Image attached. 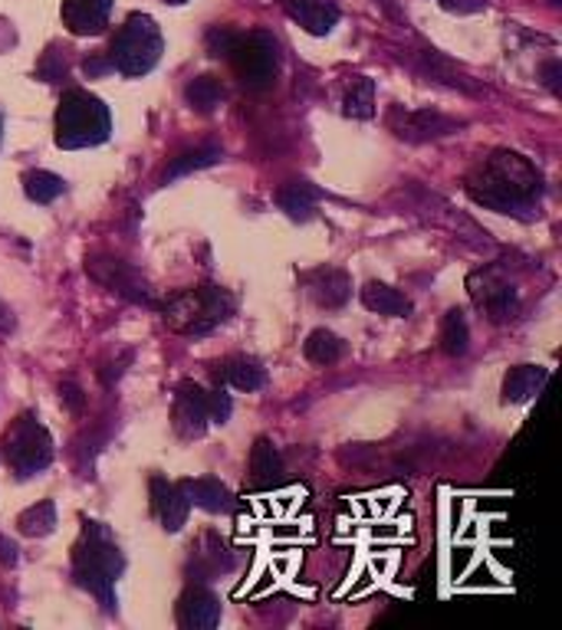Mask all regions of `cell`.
Masks as SVG:
<instances>
[{"instance_id": "7c38bea8", "label": "cell", "mask_w": 562, "mask_h": 630, "mask_svg": "<svg viewBox=\"0 0 562 630\" xmlns=\"http://www.w3.org/2000/svg\"><path fill=\"white\" fill-rule=\"evenodd\" d=\"M149 489H152V510H155L162 529L165 532H178L188 523V510H191V502L184 496V486L181 483H168L162 476H152Z\"/></svg>"}, {"instance_id": "4fadbf2b", "label": "cell", "mask_w": 562, "mask_h": 630, "mask_svg": "<svg viewBox=\"0 0 562 630\" xmlns=\"http://www.w3.org/2000/svg\"><path fill=\"white\" fill-rule=\"evenodd\" d=\"M60 17L73 37H99L108 27L112 0H63Z\"/></svg>"}, {"instance_id": "d6a6232c", "label": "cell", "mask_w": 562, "mask_h": 630, "mask_svg": "<svg viewBox=\"0 0 562 630\" xmlns=\"http://www.w3.org/2000/svg\"><path fill=\"white\" fill-rule=\"evenodd\" d=\"M437 4L451 14H477L490 4V0H437Z\"/></svg>"}, {"instance_id": "277c9868", "label": "cell", "mask_w": 562, "mask_h": 630, "mask_svg": "<svg viewBox=\"0 0 562 630\" xmlns=\"http://www.w3.org/2000/svg\"><path fill=\"white\" fill-rule=\"evenodd\" d=\"M238 309V299L223 286H194L184 293H175L162 306V319L178 335H207L217 325H223Z\"/></svg>"}, {"instance_id": "83f0119b", "label": "cell", "mask_w": 562, "mask_h": 630, "mask_svg": "<svg viewBox=\"0 0 562 630\" xmlns=\"http://www.w3.org/2000/svg\"><path fill=\"white\" fill-rule=\"evenodd\" d=\"M184 99H188V105L194 108V112H214L217 105H220V99H223V86L214 79V76H197V79H191L188 86H184Z\"/></svg>"}, {"instance_id": "8992f818", "label": "cell", "mask_w": 562, "mask_h": 630, "mask_svg": "<svg viewBox=\"0 0 562 630\" xmlns=\"http://www.w3.org/2000/svg\"><path fill=\"white\" fill-rule=\"evenodd\" d=\"M234 404L231 395H223V388L207 391L197 382H181L175 391V408H171V424L181 437L194 440L207 430V424H223L231 417Z\"/></svg>"}, {"instance_id": "5b68a950", "label": "cell", "mask_w": 562, "mask_h": 630, "mask_svg": "<svg viewBox=\"0 0 562 630\" xmlns=\"http://www.w3.org/2000/svg\"><path fill=\"white\" fill-rule=\"evenodd\" d=\"M162 50H165V40H162L158 24L149 14H132L116 30V37H112L105 56H108V66L116 73H123L129 79H142L158 66Z\"/></svg>"}, {"instance_id": "9a60e30c", "label": "cell", "mask_w": 562, "mask_h": 630, "mask_svg": "<svg viewBox=\"0 0 562 630\" xmlns=\"http://www.w3.org/2000/svg\"><path fill=\"white\" fill-rule=\"evenodd\" d=\"M286 11L312 37H325L340 24V4L335 0H286Z\"/></svg>"}, {"instance_id": "f1b7e54d", "label": "cell", "mask_w": 562, "mask_h": 630, "mask_svg": "<svg viewBox=\"0 0 562 630\" xmlns=\"http://www.w3.org/2000/svg\"><path fill=\"white\" fill-rule=\"evenodd\" d=\"M66 191V181L53 171H27L24 175V194L34 204H53Z\"/></svg>"}, {"instance_id": "44dd1931", "label": "cell", "mask_w": 562, "mask_h": 630, "mask_svg": "<svg viewBox=\"0 0 562 630\" xmlns=\"http://www.w3.org/2000/svg\"><path fill=\"white\" fill-rule=\"evenodd\" d=\"M362 306H366L369 312L392 316V319L411 316V299H408L401 290H395V286H388V283H375V280L362 286Z\"/></svg>"}, {"instance_id": "30bf717a", "label": "cell", "mask_w": 562, "mask_h": 630, "mask_svg": "<svg viewBox=\"0 0 562 630\" xmlns=\"http://www.w3.org/2000/svg\"><path fill=\"white\" fill-rule=\"evenodd\" d=\"M388 129L405 142H431V139L451 136L458 129V121L440 115V112H431V108H401V105H395L388 112Z\"/></svg>"}, {"instance_id": "ab89813d", "label": "cell", "mask_w": 562, "mask_h": 630, "mask_svg": "<svg viewBox=\"0 0 562 630\" xmlns=\"http://www.w3.org/2000/svg\"><path fill=\"white\" fill-rule=\"evenodd\" d=\"M549 4H559V0H549Z\"/></svg>"}, {"instance_id": "4dcf8cb0", "label": "cell", "mask_w": 562, "mask_h": 630, "mask_svg": "<svg viewBox=\"0 0 562 630\" xmlns=\"http://www.w3.org/2000/svg\"><path fill=\"white\" fill-rule=\"evenodd\" d=\"M37 76H40L43 82H60V79H66V50L60 53V47H50V50L43 53V60L37 63Z\"/></svg>"}, {"instance_id": "52a82bcc", "label": "cell", "mask_w": 562, "mask_h": 630, "mask_svg": "<svg viewBox=\"0 0 562 630\" xmlns=\"http://www.w3.org/2000/svg\"><path fill=\"white\" fill-rule=\"evenodd\" d=\"M53 437L34 414H21L4 434V460L21 479L43 473L53 463Z\"/></svg>"}, {"instance_id": "ac0fdd59", "label": "cell", "mask_w": 562, "mask_h": 630, "mask_svg": "<svg viewBox=\"0 0 562 630\" xmlns=\"http://www.w3.org/2000/svg\"><path fill=\"white\" fill-rule=\"evenodd\" d=\"M549 382V371L539 364H516L510 368V374L503 377V401L507 404H526L533 401Z\"/></svg>"}, {"instance_id": "8d00e7d4", "label": "cell", "mask_w": 562, "mask_h": 630, "mask_svg": "<svg viewBox=\"0 0 562 630\" xmlns=\"http://www.w3.org/2000/svg\"><path fill=\"white\" fill-rule=\"evenodd\" d=\"M0 565H17V545L0 536Z\"/></svg>"}, {"instance_id": "d6986e66", "label": "cell", "mask_w": 562, "mask_h": 630, "mask_svg": "<svg viewBox=\"0 0 562 630\" xmlns=\"http://www.w3.org/2000/svg\"><path fill=\"white\" fill-rule=\"evenodd\" d=\"M234 568V555H231V545L223 542L217 532H207L201 539V549L194 555V565L191 571L197 575V581H207V578H217V575H228Z\"/></svg>"}, {"instance_id": "ffe728a7", "label": "cell", "mask_w": 562, "mask_h": 630, "mask_svg": "<svg viewBox=\"0 0 562 630\" xmlns=\"http://www.w3.org/2000/svg\"><path fill=\"white\" fill-rule=\"evenodd\" d=\"M217 374H220L223 385H231L238 391H260L267 385V368L257 358H247V355L228 358L217 368Z\"/></svg>"}, {"instance_id": "9c48e42d", "label": "cell", "mask_w": 562, "mask_h": 630, "mask_svg": "<svg viewBox=\"0 0 562 630\" xmlns=\"http://www.w3.org/2000/svg\"><path fill=\"white\" fill-rule=\"evenodd\" d=\"M468 293L474 299V306L494 319V322H510L520 312V296L516 290L497 273V270H477L468 277Z\"/></svg>"}, {"instance_id": "ba28073f", "label": "cell", "mask_w": 562, "mask_h": 630, "mask_svg": "<svg viewBox=\"0 0 562 630\" xmlns=\"http://www.w3.org/2000/svg\"><path fill=\"white\" fill-rule=\"evenodd\" d=\"M234 76L241 79L244 89L260 92L277 82L280 73V47L270 34H238L231 53H228Z\"/></svg>"}, {"instance_id": "e0dca14e", "label": "cell", "mask_w": 562, "mask_h": 630, "mask_svg": "<svg viewBox=\"0 0 562 630\" xmlns=\"http://www.w3.org/2000/svg\"><path fill=\"white\" fill-rule=\"evenodd\" d=\"M181 486H184V496H188L191 506H197V510H204V513H231V510L238 506L234 492H231L228 486H223L220 479H214V476L184 479Z\"/></svg>"}, {"instance_id": "7a4b0ae2", "label": "cell", "mask_w": 562, "mask_h": 630, "mask_svg": "<svg viewBox=\"0 0 562 630\" xmlns=\"http://www.w3.org/2000/svg\"><path fill=\"white\" fill-rule=\"evenodd\" d=\"M126 562L119 545L112 542L102 523H82V536L73 549V575L76 581L99 597L105 610H116V581Z\"/></svg>"}, {"instance_id": "d4e9b609", "label": "cell", "mask_w": 562, "mask_h": 630, "mask_svg": "<svg viewBox=\"0 0 562 630\" xmlns=\"http://www.w3.org/2000/svg\"><path fill=\"white\" fill-rule=\"evenodd\" d=\"M468 345H471L468 316L461 309H451V312L444 316V322H440V348L451 355V358H458V355L468 351Z\"/></svg>"}, {"instance_id": "d590c367", "label": "cell", "mask_w": 562, "mask_h": 630, "mask_svg": "<svg viewBox=\"0 0 562 630\" xmlns=\"http://www.w3.org/2000/svg\"><path fill=\"white\" fill-rule=\"evenodd\" d=\"M559 60H549L546 66H542V82H546V89L552 92V95H559Z\"/></svg>"}, {"instance_id": "5bb4252c", "label": "cell", "mask_w": 562, "mask_h": 630, "mask_svg": "<svg viewBox=\"0 0 562 630\" xmlns=\"http://www.w3.org/2000/svg\"><path fill=\"white\" fill-rule=\"evenodd\" d=\"M309 296L322 306V309H343L353 299V280L346 270H335V267H322L312 270L306 277Z\"/></svg>"}, {"instance_id": "3957f363", "label": "cell", "mask_w": 562, "mask_h": 630, "mask_svg": "<svg viewBox=\"0 0 562 630\" xmlns=\"http://www.w3.org/2000/svg\"><path fill=\"white\" fill-rule=\"evenodd\" d=\"M112 132V115L108 105L86 92V89H66L56 105V145L66 152L95 149Z\"/></svg>"}, {"instance_id": "f546056e", "label": "cell", "mask_w": 562, "mask_h": 630, "mask_svg": "<svg viewBox=\"0 0 562 630\" xmlns=\"http://www.w3.org/2000/svg\"><path fill=\"white\" fill-rule=\"evenodd\" d=\"M220 162V149L217 145H204V149H194V152H184L171 162V168L165 171V181H175V178H184L191 171H201L207 165Z\"/></svg>"}, {"instance_id": "cb8c5ba5", "label": "cell", "mask_w": 562, "mask_h": 630, "mask_svg": "<svg viewBox=\"0 0 562 630\" xmlns=\"http://www.w3.org/2000/svg\"><path fill=\"white\" fill-rule=\"evenodd\" d=\"M303 355L312 364H335L346 355V342L329 329H316V332H309V338L303 345Z\"/></svg>"}, {"instance_id": "8fae6325", "label": "cell", "mask_w": 562, "mask_h": 630, "mask_svg": "<svg viewBox=\"0 0 562 630\" xmlns=\"http://www.w3.org/2000/svg\"><path fill=\"white\" fill-rule=\"evenodd\" d=\"M86 273H89L95 283H102L105 290L126 296L129 303L152 306V290H149V283L142 280V273H136V270H132L129 263H123V260L92 257V260L86 263Z\"/></svg>"}, {"instance_id": "2e32d148", "label": "cell", "mask_w": 562, "mask_h": 630, "mask_svg": "<svg viewBox=\"0 0 562 630\" xmlns=\"http://www.w3.org/2000/svg\"><path fill=\"white\" fill-rule=\"evenodd\" d=\"M178 623L188 630H210L220 623V601L207 588H191L178 601Z\"/></svg>"}, {"instance_id": "e575fe53", "label": "cell", "mask_w": 562, "mask_h": 630, "mask_svg": "<svg viewBox=\"0 0 562 630\" xmlns=\"http://www.w3.org/2000/svg\"><path fill=\"white\" fill-rule=\"evenodd\" d=\"M82 73L92 79V76H102V73H112V66H108V56L102 53V56H89L86 63H82Z\"/></svg>"}, {"instance_id": "836d02e7", "label": "cell", "mask_w": 562, "mask_h": 630, "mask_svg": "<svg viewBox=\"0 0 562 630\" xmlns=\"http://www.w3.org/2000/svg\"><path fill=\"white\" fill-rule=\"evenodd\" d=\"M60 398L69 404V411H73V414H79V411H82V391H79L73 382H66V385L60 388Z\"/></svg>"}, {"instance_id": "f35d334b", "label": "cell", "mask_w": 562, "mask_h": 630, "mask_svg": "<svg viewBox=\"0 0 562 630\" xmlns=\"http://www.w3.org/2000/svg\"><path fill=\"white\" fill-rule=\"evenodd\" d=\"M168 4H184V0H168Z\"/></svg>"}, {"instance_id": "1f68e13d", "label": "cell", "mask_w": 562, "mask_h": 630, "mask_svg": "<svg viewBox=\"0 0 562 630\" xmlns=\"http://www.w3.org/2000/svg\"><path fill=\"white\" fill-rule=\"evenodd\" d=\"M234 40H238V34H234L231 27H210V30H207V37H204V47H207V53H210V56L228 60V53H231Z\"/></svg>"}, {"instance_id": "4316f807", "label": "cell", "mask_w": 562, "mask_h": 630, "mask_svg": "<svg viewBox=\"0 0 562 630\" xmlns=\"http://www.w3.org/2000/svg\"><path fill=\"white\" fill-rule=\"evenodd\" d=\"M17 526H21L24 536L43 539V536H50V532L56 529V506H53L50 499H43V502H37V506L24 510V513L17 516Z\"/></svg>"}, {"instance_id": "7402d4cb", "label": "cell", "mask_w": 562, "mask_h": 630, "mask_svg": "<svg viewBox=\"0 0 562 630\" xmlns=\"http://www.w3.org/2000/svg\"><path fill=\"white\" fill-rule=\"evenodd\" d=\"M280 473H283V457H280V450H277L267 437H260V440L254 443V450H251V483H254L257 489H270L273 483H280Z\"/></svg>"}, {"instance_id": "6da1fadb", "label": "cell", "mask_w": 562, "mask_h": 630, "mask_svg": "<svg viewBox=\"0 0 562 630\" xmlns=\"http://www.w3.org/2000/svg\"><path fill=\"white\" fill-rule=\"evenodd\" d=\"M468 194L497 214H523L539 201L542 175L529 158L500 149L468 175Z\"/></svg>"}, {"instance_id": "74e56055", "label": "cell", "mask_w": 562, "mask_h": 630, "mask_svg": "<svg viewBox=\"0 0 562 630\" xmlns=\"http://www.w3.org/2000/svg\"><path fill=\"white\" fill-rule=\"evenodd\" d=\"M11 329H14V319H11V312L4 306H0V335L11 332Z\"/></svg>"}, {"instance_id": "603a6c76", "label": "cell", "mask_w": 562, "mask_h": 630, "mask_svg": "<svg viewBox=\"0 0 562 630\" xmlns=\"http://www.w3.org/2000/svg\"><path fill=\"white\" fill-rule=\"evenodd\" d=\"M319 188H312L309 181H290L277 191V204L293 217V220H306L312 210H316V201H319Z\"/></svg>"}, {"instance_id": "484cf974", "label": "cell", "mask_w": 562, "mask_h": 630, "mask_svg": "<svg viewBox=\"0 0 562 630\" xmlns=\"http://www.w3.org/2000/svg\"><path fill=\"white\" fill-rule=\"evenodd\" d=\"M343 108L353 118H372L375 115V82L369 76H356L346 89Z\"/></svg>"}]
</instances>
